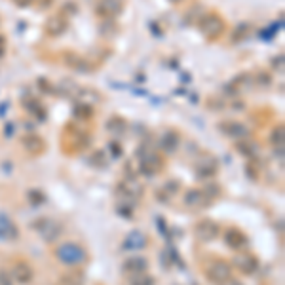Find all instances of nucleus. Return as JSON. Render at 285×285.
<instances>
[{
	"label": "nucleus",
	"mask_w": 285,
	"mask_h": 285,
	"mask_svg": "<svg viewBox=\"0 0 285 285\" xmlns=\"http://www.w3.org/2000/svg\"><path fill=\"white\" fill-rule=\"evenodd\" d=\"M56 259L65 266H80L87 261V251L76 242H65L56 249Z\"/></svg>",
	"instance_id": "obj_1"
},
{
	"label": "nucleus",
	"mask_w": 285,
	"mask_h": 285,
	"mask_svg": "<svg viewBox=\"0 0 285 285\" xmlns=\"http://www.w3.org/2000/svg\"><path fill=\"white\" fill-rule=\"evenodd\" d=\"M198 29L207 40H217L222 36V32H224L226 27H224V19H222L219 14L206 12V14L198 19Z\"/></svg>",
	"instance_id": "obj_2"
},
{
	"label": "nucleus",
	"mask_w": 285,
	"mask_h": 285,
	"mask_svg": "<svg viewBox=\"0 0 285 285\" xmlns=\"http://www.w3.org/2000/svg\"><path fill=\"white\" fill-rule=\"evenodd\" d=\"M31 228L36 230L40 238L48 244H54L63 234V224L52 217H38L34 222H31Z\"/></svg>",
	"instance_id": "obj_3"
},
{
	"label": "nucleus",
	"mask_w": 285,
	"mask_h": 285,
	"mask_svg": "<svg viewBox=\"0 0 285 285\" xmlns=\"http://www.w3.org/2000/svg\"><path fill=\"white\" fill-rule=\"evenodd\" d=\"M118 202H126V204H137V200L142 196V186L137 182V179H124L122 182L116 184V190H114Z\"/></svg>",
	"instance_id": "obj_4"
},
{
	"label": "nucleus",
	"mask_w": 285,
	"mask_h": 285,
	"mask_svg": "<svg viewBox=\"0 0 285 285\" xmlns=\"http://www.w3.org/2000/svg\"><path fill=\"white\" fill-rule=\"evenodd\" d=\"M126 0H97L93 14L99 19H116L124 10Z\"/></svg>",
	"instance_id": "obj_5"
},
{
	"label": "nucleus",
	"mask_w": 285,
	"mask_h": 285,
	"mask_svg": "<svg viewBox=\"0 0 285 285\" xmlns=\"http://www.w3.org/2000/svg\"><path fill=\"white\" fill-rule=\"evenodd\" d=\"M206 277L215 285H222L226 279L232 277V266L224 261H213L207 264Z\"/></svg>",
	"instance_id": "obj_6"
},
{
	"label": "nucleus",
	"mask_w": 285,
	"mask_h": 285,
	"mask_svg": "<svg viewBox=\"0 0 285 285\" xmlns=\"http://www.w3.org/2000/svg\"><path fill=\"white\" fill-rule=\"evenodd\" d=\"M164 169V158L156 152H145L139 158V175L152 177Z\"/></svg>",
	"instance_id": "obj_7"
},
{
	"label": "nucleus",
	"mask_w": 285,
	"mask_h": 285,
	"mask_svg": "<svg viewBox=\"0 0 285 285\" xmlns=\"http://www.w3.org/2000/svg\"><path fill=\"white\" fill-rule=\"evenodd\" d=\"M91 142V135L87 133L86 129L82 127H74L69 126V139H67V147L71 152H84L89 147Z\"/></svg>",
	"instance_id": "obj_8"
},
{
	"label": "nucleus",
	"mask_w": 285,
	"mask_h": 285,
	"mask_svg": "<svg viewBox=\"0 0 285 285\" xmlns=\"http://www.w3.org/2000/svg\"><path fill=\"white\" fill-rule=\"evenodd\" d=\"M194 234L200 242H213L221 234V226L213 221V219H202L194 224Z\"/></svg>",
	"instance_id": "obj_9"
},
{
	"label": "nucleus",
	"mask_w": 285,
	"mask_h": 285,
	"mask_svg": "<svg viewBox=\"0 0 285 285\" xmlns=\"http://www.w3.org/2000/svg\"><path fill=\"white\" fill-rule=\"evenodd\" d=\"M232 264H234V268L240 270L246 276H251V274H255L259 270V259L253 253H249V251H240L234 257Z\"/></svg>",
	"instance_id": "obj_10"
},
{
	"label": "nucleus",
	"mask_w": 285,
	"mask_h": 285,
	"mask_svg": "<svg viewBox=\"0 0 285 285\" xmlns=\"http://www.w3.org/2000/svg\"><path fill=\"white\" fill-rule=\"evenodd\" d=\"M61 61H63L69 69H72V71L91 72V63L87 61L86 57L78 56V54H76V52H72V50H65L63 54H61Z\"/></svg>",
	"instance_id": "obj_11"
},
{
	"label": "nucleus",
	"mask_w": 285,
	"mask_h": 285,
	"mask_svg": "<svg viewBox=\"0 0 285 285\" xmlns=\"http://www.w3.org/2000/svg\"><path fill=\"white\" fill-rule=\"evenodd\" d=\"M217 127H219V131H221L222 135H226V137L234 139V141H238V139H246L247 135H249V127H247L246 124H242V122H234V120L221 122Z\"/></svg>",
	"instance_id": "obj_12"
},
{
	"label": "nucleus",
	"mask_w": 285,
	"mask_h": 285,
	"mask_svg": "<svg viewBox=\"0 0 285 285\" xmlns=\"http://www.w3.org/2000/svg\"><path fill=\"white\" fill-rule=\"evenodd\" d=\"M12 279L19 285H29L32 283V279H34V270L32 266L29 264L27 261H17L14 264V268H12Z\"/></svg>",
	"instance_id": "obj_13"
},
{
	"label": "nucleus",
	"mask_w": 285,
	"mask_h": 285,
	"mask_svg": "<svg viewBox=\"0 0 285 285\" xmlns=\"http://www.w3.org/2000/svg\"><path fill=\"white\" fill-rule=\"evenodd\" d=\"M67 27H69V17L65 16V14H56V16L48 17L46 25H44V31H46L48 36L57 38V36H61L67 31Z\"/></svg>",
	"instance_id": "obj_14"
},
{
	"label": "nucleus",
	"mask_w": 285,
	"mask_h": 285,
	"mask_svg": "<svg viewBox=\"0 0 285 285\" xmlns=\"http://www.w3.org/2000/svg\"><path fill=\"white\" fill-rule=\"evenodd\" d=\"M224 244L234 251H246L249 240L240 228H228L224 232Z\"/></svg>",
	"instance_id": "obj_15"
},
{
	"label": "nucleus",
	"mask_w": 285,
	"mask_h": 285,
	"mask_svg": "<svg viewBox=\"0 0 285 285\" xmlns=\"http://www.w3.org/2000/svg\"><path fill=\"white\" fill-rule=\"evenodd\" d=\"M194 171H196V177H198V179H211V177H215L217 171H219V162H217L213 156H206V158H202L198 164H196Z\"/></svg>",
	"instance_id": "obj_16"
},
{
	"label": "nucleus",
	"mask_w": 285,
	"mask_h": 285,
	"mask_svg": "<svg viewBox=\"0 0 285 285\" xmlns=\"http://www.w3.org/2000/svg\"><path fill=\"white\" fill-rule=\"evenodd\" d=\"M182 204L188 207V209H202V207L209 206V200L206 198V194L200 188H190L186 190V194L182 196Z\"/></svg>",
	"instance_id": "obj_17"
},
{
	"label": "nucleus",
	"mask_w": 285,
	"mask_h": 285,
	"mask_svg": "<svg viewBox=\"0 0 285 285\" xmlns=\"http://www.w3.org/2000/svg\"><path fill=\"white\" fill-rule=\"evenodd\" d=\"M21 147H23L29 154H32V156H38V154H42V152L46 151V142L36 133L23 135V137H21Z\"/></svg>",
	"instance_id": "obj_18"
},
{
	"label": "nucleus",
	"mask_w": 285,
	"mask_h": 285,
	"mask_svg": "<svg viewBox=\"0 0 285 285\" xmlns=\"http://www.w3.org/2000/svg\"><path fill=\"white\" fill-rule=\"evenodd\" d=\"M147 244H149V240L145 236V232H141V230H131L126 236V240L122 242V247H124L126 251H137V249L147 247Z\"/></svg>",
	"instance_id": "obj_19"
},
{
	"label": "nucleus",
	"mask_w": 285,
	"mask_h": 285,
	"mask_svg": "<svg viewBox=\"0 0 285 285\" xmlns=\"http://www.w3.org/2000/svg\"><path fill=\"white\" fill-rule=\"evenodd\" d=\"M122 270L126 272L127 276H133V274H142V272H147L149 270V261L145 259V257H129L124 261V266Z\"/></svg>",
	"instance_id": "obj_20"
},
{
	"label": "nucleus",
	"mask_w": 285,
	"mask_h": 285,
	"mask_svg": "<svg viewBox=\"0 0 285 285\" xmlns=\"http://www.w3.org/2000/svg\"><path fill=\"white\" fill-rule=\"evenodd\" d=\"M234 149H236L238 154H242V156L247 158L249 162L257 158V154H259V147H257V142L251 141V139H238V141L234 142Z\"/></svg>",
	"instance_id": "obj_21"
},
{
	"label": "nucleus",
	"mask_w": 285,
	"mask_h": 285,
	"mask_svg": "<svg viewBox=\"0 0 285 285\" xmlns=\"http://www.w3.org/2000/svg\"><path fill=\"white\" fill-rule=\"evenodd\" d=\"M179 142H181V137H179V133L177 131H166V133L160 137L158 141V147L162 149L164 152H167V154H171V152H175L177 149H179Z\"/></svg>",
	"instance_id": "obj_22"
},
{
	"label": "nucleus",
	"mask_w": 285,
	"mask_h": 285,
	"mask_svg": "<svg viewBox=\"0 0 285 285\" xmlns=\"http://www.w3.org/2000/svg\"><path fill=\"white\" fill-rule=\"evenodd\" d=\"M23 107H25V111L29 112V114H32V116H38L40 120H46V109H44V105L40 103L38 99H34V97H25Z\"/></svg>",
	"instance_id": "obj_23"
},
{
	"label": "nucleus",
	"mask_w": 285,
	"mask_h": 285,
	"mask_svg": "<svg viewBox=\"0 0 285 285\" xmlns=\"http://www.w3.org/2000/svg\"><path fill=\"white\" fill-rule=\"evenodd\" d=\"M17 228L16 224L10 221L8 215L0 213V240H16Z\"/></svg>",
	"instance_id": "obj_24"
},
{
	"label": "nucleus",
	"mask_w": 285,
	"mask_h": 285,
	"mask_svg": "<svg viewBox=\"0 0 285 285\" xmlns=\"http://www.w3.org/2000/svg\"><path fill=\"white\" fill-rule=\"evenodd\" d=\"M72 112H74V118L76 120H80V122H87V120H91L95 116V107L93 105H87V103L78 101V103L74 105Z\"/></svg>",
	"instance_id": "obj_25"
},
{
	"label": "nucleus",
	"mask_w": 285,
	"mask_h": 285,
	"mask_svg": "<svg viewBox=\"0 0 285 285\" xmlns=\"http://www.w3.org/2000/svg\"><path fill=\"white\" fill-rule=\"evenodd\" d=\"M59 285H84V274L80 270H69L59 277Z\"/></svg>",
	"instance_id": "obj_26"
},
{
	"label": "nucleus",
	"mask_w": 285,
	"mask_h": 285,
	"mask_svg": "<svg viewBox=\"0 0 285 285\" xmlns=\"http://www.w3.org/2000/svg\"><path fill=\"white\" fill-rule=\"evenodd\" d=\"M78 99L82 103H87V105H95L101 101V93L99 91H93V89H89V87H78Z\"/></svg>",
	"instance_id": "obj_27"
},
{
	"label": "nucleus",
	"mask_w": 285,
	"mask_h": 285,
	"mask_svg": "<svg viewBox=\"0 0 285 285\" xmlns=\"http://www.w3.org/2000/svg\"><path fill=\"white\" fill-rule=\"evenodd\" d=\"M107 129L114 135H122V133H126L127 122L124 118H120V116H112V118H109V122H107Z\"/></svg>",
	"instance_id": "obj_28"
},
{
	"label": "nucleus",
	"mask_w": 285,
	"mask_h": 285,
	"mask_svg": "<svg viewBox=\"0 0 285 285\" xmlns=\"http://www.w3.org/2000/svg\"><path fill=\"white\" fill-rule=\"evenodd\" d=\"M249 31H251V25L249 23H238L236 27H234V31H232V36H230V42L232 44H238V42H242V40L246 38L247 34H249Z\"/></svg>",
	"instance_id": "obj_29"
},
{
	"label": "nucleus",
	"mask_w": 285,
	"mask_h": 285,
	"mask_svg": "<svg viewBox=\"0 0 285 285\" xmlns=\"http://www.w3.org/2000/svg\"><path fill=\"white\" fill-rule=\"evenodd\" d=\"M127 285H156V279L152 276H149L147 272H142V274L127 276Z\"/></svg>",
	"instance_id": "obj_30"
},
{
	"label": "nucleus",
	"mask_w": 285,
	"mask_h": 285,
	"mask_svg": "<svg viewBox=\"0 0 285 285\" xmlns=\"http://www.w3.org/2000/svg\"><path fill=\"white\" fill-rule=\"evenodd\" d=\"M99 31L103 36H114L118 32V25H116V19H101L99 23Z\"/></svg>",
	"instance_id": "obj_31"
},
{
	"label": "nucleus",
	"mask_w": 285,
	"mask_h": 285,
	"mask_svg": "<svg viewBox=\"0 0 285 285\" xmlns=\"http://www.w3.org/2000/svg\"><path fill=\"white\" fill-rule=\"evenodd\" d=\"M27 198L31 202V206H42V204L46 202V194L38 188H31L27 192Z\"/></svg>",
	"instance_id": "obj_32"
},
{
	"label": "nucleus",
	"mask_w": 285,
	"mask_h": 285,
	"mask_svg": "<svg viewBox=\"0 0 285 285\" xmlns=\"http://www.w3.org/2000/svg\"><path fill=\"white\" fill-rule=\"evenodd\" d=\"M133 211H135L133 204H126V202H118V204H116V213H118L120 217L127 219V221L133 217Z\"/></svg>",
	"instance_id": "obj_33"
},
{
	"label": "nucleus",
	"mask_w": 285,
	"mask_h": 285,
	"mask_svg": "<svg viewBox=\"0 0 285 285\" xmlns=\"http://www.w3.org/2000/svg\"><path fill=\"white\" fill-rule=\"evenodd\" d=\"M283 141H285L283 126L274 127V129H272V133H270V142H272L274 147H283Z\"/></svg>",
	"instance_id": "obj_34"
},
{
	"label": "nucleus",
	"mask_w": 285,
	"mask_h": 285,
	"mask_svg": "<svg viewBox=\"0 0 285 285\" xmlns=\"http://www.w3.org/2000/svg\"><path fill=\"white\" fill-rule=\"evenodd\" d=\"M202 192L206 194V198L209 200V202H213L215 198L221 196V186H219L217 182H209V184H206V186L202 188Z\"/></svg>",
	"instance_id": "obj_35"
},
{
	"label": "nucleus",
	"mask_w": 285,
	"mask_h": 285,
	"mask_svg": "<svg viewBox=\"0 0 285 285\" xmlns=\"http://www.w3.org/2000/svg\"><path fill=\"white\" fill-rule=\"evenodd\" d=\"M124 171L127 173V177H129V179H137V175H139V158H129V160H127Z\"/></svg>",
	"instance_id": "obj_36"
},
{
	"label": "nucleus",
	"mask_w": 285,
	"mask_h": 285,
	"mask_svg": "<svg viewBox=\"0 0 285 285\" xmlns=\"http://www.w3.org/2000/svg\"><path fill=\"white\" fill-rule=\"evenodd\" d=\"M255 82H257V86L268 87L270 84H272V76H270V72L261 71V72H257V76H255Z\"/></svg>",
	"instance_id": "obj_37"
},
{
	"label": "nucleus",
	"mask_w": 285,
	"mask_h": 285,
	"mask_svg": "<svg viewBox=\"0 0 285 285\" xmlns=\"http://www.w3.org/2000/svg\"><path fill=\"white\" fill-rule=\"evenodd\" d=\"M107 162H109V160H107L103 151H95L93 154H91V164H93L95 167H105Z\"/></svg>",
	"instance_id": "obj_38"
},
{
	"label": "nucleus",
	"mask_w": 285,
	"mask_h": 285,
	"mask_svg": "<svg viewBox=\"0 0 285 285\" xmlns=\"http://www.w3.org/2000/svg\"><path fill=\"white\" fill-rule=\"evenodd\" d=\"M162 188L166 190L167 194H169V196H171V198H173L175 194H177V192H179V188H181V182L177 181V179H173V181H167L166 184H164V186H162Z\"/></svg>",
	"instance_id": "obj_39"
},
{
	"label": "nucleus",
	"mask_w": 285,
	"mask_h": 285,
	"mask_svg": "<svg viewBox=\"0 0 285 285\" xmlns=\"http://www.w3.org/2000/svg\"><path fill=\"white\" fill-rule=\"evenodd\" d=\"M36 86H38V89L42 91V93H56V87H54V84H52V82H48L46 78H38Z\"/></svg>",
	"instance_id": "obj_40"
},
{
	"label": "nucleus",
	"mask_w": 285,
	"mask_h": 285,
	"mask_svg": "<svg viewBox=\"0 0 285 285\" xmlns=\"http://www.w3.org/2000/svg\"><path fill=\"white\" fill-rule=\"evenodd\" d=\"M207 107H209V109H215V111H222V109L226 107V103H224L222 97H209V99H207Z\"/></svg>",
	"instance_id": "obj_41"
},
{
	"label": "nucleus",
	"mask_w": 285,
	"mask_h": 285,
	"mask_svg": "<svg viewBox=\"0 0 285 285\" xmlns=\"http://www.w3.org/2000/svg\"><path fill=\"white\" fill-rule=\"evenodd\" d=\"M109 151H111V158H120L122 156V147L118 145V141L109 142Z\"/></svg>",
	"instance_id": "obj_42"
},
{
	"label": "nucleus",
	"mask_w": 285,
	"mask_h": 285,
	"mask_svg": "<svg viewBox=\"0 0 285 285\" xmlns=\"http://www.w3.org/2000/svg\"><path fill=\"white\" fill-rule=\"evenodd\" d=\"M246 175H249V179L251 181H257L259 179V175H257V167L253 166V162H249L246 166Z\"/></svg>",
	"instance_id": "obj_43"
},
{
	"label": "nucleus",
	"mask_w": 285,
	"mask_h": 285,
	"mask_svg": "<svg viewBox=\"0 0 285 285\" xmlns=\"http://www.w3.org/2000/svg\"><path fill=\"white\" fill-rule=\"evenodd\" d=\"M0 285H14V279L6 270H0Z\"/></svg>",
	"instance_id": "obj_44"
},
{
	"label": "nucleus",
	"mask_w": 285,
	"mask_h": 285,
	"mask_svg": "<svg viewBox=\"0 0 285 285\" xmlns=\"http://www.w3.org/2000/svg\"><path fill=\"white\" fill-rule=\"evenodd\" d=\"M156 198H158L162 204H167V202L171 200V196H169V194H167L164 188H158V190H156Z\"/></svg>",
	"instance_id": "obj_45"
},
{
	"label": "nucleus",
	"mask_w": 285,
	"mask_h": 285,
	"mask_svg": "<svg viewBox=\"0 0 285 285\" xmlns=\"http://www.w3.org/2000/svg\"><path fill=\"white\" fill-rule=\"evenodd\" d=\"M16 6H19V8H29L34 0H12Z\"/></svg>",
	"instance_id": "obj_46"
},
{
	"label": "nucleus",
	"mask_w": 285,
	"mask_h": 285,
	"mask_svg": "<svg viewBox=\"0 0 285 285\" xmlns=\"http://www.w3.org/2000/svg\"><path fill=\"white\" fill-rule=\"evenodd\" d=\"M274 69H281L283 67V56H279V57H274Z\"/></svg>",
	"instance_id": "obj_47"
},
{
	"label": "nucleus",
	"mask_w": 285,
	"mask_h": 285,
	"mask_svg": "<svg viewBox=\"0 0 285 285\" xmlns=\"http://www.w3.org/2000/svg\"><path fill=\"white\" fill-rule=\"evenodd\" d=\"M4 52H6V38L0 34V57L4 56Z\"/></svg>",
	"instance_id": "obj_48"
},
{
	"label": "nucleus",
	"mask_w": 285,
	"mask_h": 285,
	"mask_svg": "<svg viewBox=\"0 0 285 285\" xmlns=\"http://www.w3.org/2000/svg\"><path fill=\"white\" fill-rule=\"evenodd\" d=\"M14 124H8V126H6V131H4V135H6V137H12V135H14Z\"/></svg>",
	"instance_id": "obj_49"
},
{
	"label": "nucleus",
	"mask_w": 285,
	"mask_h": 285,
	"mask_svg": "<svg viewBox=\"0 0 285 285\" xmlns=\"http://www.w3.org/2000/svg\"><path fill=\"white\" fill-rule=\"evenodd\" d=\"M222 285H244V283H242L240 279H234V277H230V279H226V281H224Z\"/></svg>",
	"instance_id": "obj_50"
},
{
	"label": "nucleus",
	"mask_w": 285,
	"mask_h": 285,
	"mask_svg": "<svg viewBox=\"0 0 285 285\" xmlns=\"http://www.w3.org/2000/svg\"><path fill=\"white\" fill-rule=\"evenodd\" d=\"M169 2H171V4H181L182 0H169Z\"/></svg>",
	"instance_id": "obj_51"
}]
</instances>
